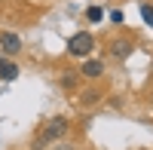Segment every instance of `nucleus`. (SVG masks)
Returning <instances> with one entry per match:
<instances>
[{"label": "nucleus", "mask_w": 153, "mask_h": 150, "mask_svg": "<svg viewBox=\"0 0 153 150\" xmlns=\"http://www.w3.org/2000/svg\"><path fill=\"white\" fill-rule=\"evenodd\" d=\"M141 19L153 28V3H141Z\"/></svg>", "instance_id": "6e6552de"}, {"label": "nucleus", "mask_w": 153, "mask_h": 150, "mask_svg": "<svg viewBox=\"0 0 153 150\" xmlns=\"http://www.w3.org/2000/svg\"><path fill=\"white\" fill-rule=\"evenodd\" d=\"M68 52L74 58H89L95 52V37L89 34V31H80V34H74L71 40H68Z\"/></svg>", "instance_id": "f257e3e1"}, {"label": "nucleus", "mask_w": 153, "mask_h": 150, "mask_svg": "<svg viewBox=\"0 0 153 150\" xmlns=\"http://www.w3.org/2000/svg\"><path fill=\"white\" fill-rule=\"evenodd\" d=\"M68 126H71V123H68V117H52V120H49L46 126L40 129V135H43L46 141H55V138H65V135H68Z\"/></svg>", "instance_id": "f03ea898"}, {"label": "nucleus", "mask_w": 153, "mask_h": 150, "mask_svg": "<svg viewBox=\"0 0 153 150\" xmlns=\"http://www.w3.org/2000/svg\"><path fill=\"white\" fill-rule=\"evenodd\" d=\"M0 49H3L6 55H16V52H22V37H16V34L3 31V34H0Z\"/></svg>", "instance_id": "7ed1b4c3"}, {"label": "nucleus", "mask_w": 153, "mask_h": 150, "mask_svg": "<svg viewBox=\"0 0 153 150\" xmlns=\"http://www.w3.org/2000/svg\"><path fill=\"white\" fill-rule=\"evenodd\" d=\"M101 74H104V65H101V61L98 58H86L83 61V77H101Z\"/></svg>", "instance_id": "20e7f679"}, {"label": "nucleus", "mask_w": 153, "mask_h": 150, "mask_svg": "<svg viewBox=\"0 0 153 150\" xmlns=\"http://www.w3.org/2000/svg\"><path fill=\"white\" fill-rule=\"evenodd\" d=\"M110 22H113V25H123V22H126L123 9H113V12H110Z\"/></svg>", "instance_id": "1a4fd4ad"}, {"label": "nucleus", "mask_w": 153, "mask_h": 150, "mask_svg": "<svg viewBox=\"0 0 153 150\" xmlns=\"http://www.w3.org/2000/svg\"><path fill=\"white\" fill-rule=\"evenodd\" d=\"M98 98H101L98 92H86V95H83V101H86V104H95V101H98Z\"/></svg>", "instance_id": "9d476101"}, {"label": "nucleus", "mask_w": 153, "mask_h": 150, "mask_svg": "<svg viewBox=\"0 0 153 150\" xmlns=\"http://www.w3.org/2000/svg\"><path fill=\"white\" fill-rule=\"evenodd\" d=\"M19 77V68L12 65V61H6V58H0V80H6V83H12Z\"/></svg>", "instance_id": "423d86ee"}, {"label": "nucleus", "mask_w": 153, "mask_h": 150, "mask_svg": "<svg viewBox=\"0 0 153 150\" xmlns=\"http://www.w3.org/2000/svg\"><path fill=\"white\" fill-rule=\"evenodd\" d=\"M150 104H153V92H150Z\"/></svg>", "instance_id": "9b49d317"}, {"label": "nucleus", "mask_w": 153, "mask_h": 150, "mask_svg": "<svg viewBox=\"0 0 153 150\" xmlns=\"http://www.w3.org/2000/svg\"><path fill=\"white\" fill-rule=\"evenodd\" d=\"M86 19L89 22H101V19H104V9H101V6H89L86 9Z\"/></svg>", "instance_id": "0eeeda50"}, {"label": "nucleus", "mask_w": 153, "mask_h": 150, "mask_svg": "<svg viewBox=\"0 0 153 150\" xmlns=\"http://www.w3.org/2000/svg\"><path fill=\"white\" fill-rule=\"evenodd\" d=\"M129 52H132V43L129 40H113L110 43V55L113 58H129Z\"/></svg>", "instance_id": "39448f33"}]
</instances>
